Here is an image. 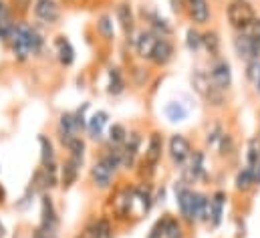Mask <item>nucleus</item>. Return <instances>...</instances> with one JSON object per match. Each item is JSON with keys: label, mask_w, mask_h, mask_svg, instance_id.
<instances>
[{"label": "nucleus", "mask_w": 260, "mask_h": 238, "mask_svg": "<svg viewBox=\"0 0 260 238\" xmlns=\"http://www.w3.org/2000/svg\"><path fill=\"white\" fill-rule=\"evenodd\" d=\"M234 190L238 192V194H242V196H246V194H250V192H254L256 188H258V184H256V176H254V168H250V166H240L238 170H236V174H234Z\"/></svg>", "instance_id": "obj_29"}, {"label": "nucleus", "mask_w": 260, "mask_h": 238, "mask_svg": "<svg viewBox=\"0 0 260 238\" xmlns=\"http://www.w3.org/2000/svg\"><path fill=\"white\" fill-rule=\"evenodd\" d=\"M127 133H129V129H127V125L125 123H119V121H115V123H109V127H107V133H105V143H109V145H113V147H121L123 143H125V139H127Z\"/></svg>", "instance_id": "obj_35"}, {"label": "nucleus", "mask_w": 260, "mask_h": 238, "mask_svg": "<svg viewBox=\"0 0 260 238\" xmlns=\"http://www.w3.org/2000/svg\"><path fill=\"white\" fill-rule=\"evenodd\" d=\"M176 55H178V49H176L174 39H157L147 59V65L151 69H168L176 61Z\"/></svg>", "instance_id": "obj_16"}, {"label": "nucleus", "mask_w": 260, "mask_h": 238, "mask_svg": "<svg viewBox=\"0 0 260 238\" xmlns=\"http://www.w3.org/2000/svg\"><path fill=\"white\" fill-rule=\"evenodd\" d=\"M184 14L188 16V20L198 26H210V22L214 20V10H212V0H186L184 6Z\"/></svg>", "instance_id": "obj_17"}, {"label": "nucleus", "mask_w": 260, "mask_h": 238, "mask_svg": "<svg viewBox=\"0 0 260 238\" xmlns=\"http://www.w3.org/2000/svg\"><path fill=\"white\" fill-rule=\"evenodd\" d=\"M41 196V192H39V188H37V184L30 180L28 184H26V188H24V192L20 194V198L16 200V204H14V208L16 210H20V212H26V210H30L32 208V204H35V200Z\"/></svg>", "instance_id": "obj_39"}, {"label": "nucleus", "mask_w": 260, "mask_h": 238, "mask_svg": "<svg viewBox=\"0 0 260 238\" xmlns=\"http://www.w3.org/2000/svg\"><path fill=\"white\" fill-rule=\"evenodd\" d=\"M67 150V158H71L73 162H77L81 168H85V162H87V152H89V143L83 135H77L73 137L69 143L65 145Z\"/></svg>", "instance_id": "obj_31"}, {"label": "nucleus", "mask_w": 260, "mask_h": 238, "mask_svg": "<svg viewBox=\"0 0 260 238\" xmlns=\"http://www.w3.org/2000/svg\"><path fill=\"white\" fill-rule=\"evenodd\" d=\"M212 2H224V0H212Z\"/></svg>", "instance_id": "obj_55"}, {"label": "nucleus", "mask_w": 260, "mask_h": 238, "mask_svg": "<svg viewBox=\"0 0 260 238\" xmlns=\"http://www.w3.org/2000/svg\"><path fill=\"white\" fill-rule=\"evenodd\" d=\"M81 166L77 162H73L71 158H65L61 164H59V188L63 192H69L77 182L81 178Z\"/></svg>", "instance_id": "obj_27"}, {"label": "nucleus", "mask_w": 260, "mask_h": 238, "mask_svg": "<svg viewBox=\"0 0 260 238\" xmlns=\"http://www.w3.org/2000/svg\"><path fill=\"white\" fill-rule=\"evenodd\" d=\"M30 14L37 26H41L43 31H49L63 20V2L61 0H35Z\"/></svg>", "instance_id": "obj_6"}, {"label": "nucleus", "mask_w": 260, "mask_h": 238, "mask_svg": "<svg viewBox=\"0 0 260 238\" xmlns=\"http://www.w3.org/2000/svg\"><path fill=\"white\" fill-rule=\"evenodd\" d=\"M254 176H256V184L260 186V160H258V164L254 166Z\"/></svg>", "instance_id": "obj_52"}, {"label": "nucleus", "mask_w": 260, "mask_h": 238, "mask_svg": "<svg viewBox=\"0 0 260 238\" xmlns=\"http://www.w3.org/2000/svg\"><path fill=\"white\" fill-rule=\"evenodd\" d=\"M208 75L214 81V85L218 89H222L224 93H228L234 85V71H232V63L226 59L224 55L218 59H212L208 65Z\"/></svg>", "instance_id": "obj_13"}, {"label": "nucleus", "mask_w": 260, "mask_h": 238, "mask_svg": "<svg viewBox=\"0 0 260 238\" xmlns=\"http://www.w3.org/2000/svg\"><path fill=\"white\" fill-rule=\"evenodd\" d=\"M244 77L252 85V91L260 97V59L244 63Z\"/></svg>", "instance_id": "obj_43"}, {"label": "nucleus", "mask_w": 260, "mask_h": 238, "mask_svg": "<svg viewBox=\"0 0 260 238\" xmlns=\"http://www.w3.org/2000/svg\"><path fill=\"white\" fill-rule=\"evenodd\" d=\"M77 135H81V131L77 127V121H75L73 111H63L59 115V119H57V139H59V143L65 147L67 143L73 137H77Z\"/></svg>", "instance_id": "obj_26"}, {"label": "nucleus", "mask_w": 260, "mask_h": 238, "mask_svg": "<svg viewBox=\"0 0 260 238\" xmlns=\"http://www.w3.org/2000/svg\"><path fill=\"white\" fill-rule=\"evenodd\" d=\"M95 33L105 45H115L117 41V22L111 12H101L95 18Z\"/></svg>", "instance_id": "obj_24"}, {"label": "nucleus", "mask_w": 260, "mask_h": 238, "mask_svg": "<svg viewBox=\"0 0 260 238\" xmlns=\"http://www.w3.org/2000/svg\"><path fill=\"white\" fill-rule=\"evenodd\" d=\"M184 47L192 55L202 53V28H198L194 24H190L186 28V33H184Z\"/></svg>", "instance_id": "obj_41"}, {"label": "nucleus", "mask_w": 260, "mask_h": 238, "mask_svg": "<svg viewBox=\"0 0 260 238\" xmlns=\"http://www.w3.org/2000/svg\"><path fill=\"white\" fill-rule=\"evenodd\" d=\"M133 190H135V220H139L147 216L155 206V200H153L155 186L153 182H137L133 184Z\"/></svg>", "instance_id": "obj_19"}, {"label": "nucleus", "mask_w": 260, "mask_h": 238, "mask_svg": "<svg viewBox=\"0 0 260 238\" xmlns=\"http://www.w3.org/2000/svg\"><path fill=\"white\" fill-rule=\"evenodd\" d=\"M75 238H115V222L109 214H99L89 218Z\"/></svg>", "instance_id": "obj_12"}, {"label": "nucleus", "mask_w": 260, "mask_h": 238, "mask_svg": "<svg viewBox=\"0 0 260 238\" xmlns=\"http://www.w3.org/2000/svg\"><path fill=\"white\" fill-rule=\"evenodd\" d=\"M53 51H55V59L61 67L71 69L77 61V51L73 47V43L67 39L65 35H59L53 39Z\"/></svg>", "instance_id": "obj_25"}, {"label": "nucleus", "mask_w": 260, "mask_h": 238, "mask_svg": "<svg viewBox=\"0 0 260 238\" xmlns=\"http://www.w3.org/2000/svg\"><path fill=\"white\" fill-rule=\"evenodd\" d=\"M214 152L222 160H232L236 156V137H234V133L226 129L222 133V137H220V141H218V145H216Z\"/></svg>", "instance_id": "obj_36"}, {"label": "nucleus", "mask_w": 260, "mask_h": 238, "mask_svg": "<svg viewBox=\"0 0 260 238\" xmlns=\"http://www.w3.org/2000/svg\"><path fill=\"white\" fill-rule=\"evenodd\" d=\"M137 18H141L143 26L149 28L157 39H174V35H176L174 22L153 6H141L137 12Z\"/></svg>", "instance_id": "obj_9"}, {"label": "nucleus", "mask_w": 260, "mask_h": 238, "mask_svg": "<svg viewBox=\"0 0 260 238\" xmlns=\"http://www.w3.org/2000/svg\"><path fill=\"white\" fill-rule=\"evenodd\" d=\"M164 117L170 123H184L190 117V107L180 99H172L164 105Z\"/></svg>", "instance_id": "obj_33"}, {"label": "nucleus", "mask_w": 260, "mask_h": 238, "mask_svg": "<svg viewBox=\"0 0 260 238\" xmlns=\"http://www.w3.org/2000/svg\"><path fill=\"white\" fill-rule=\"evenodd\" d=\"M6 49L14 63L24 65L41 57L47 51V35L35 22H28L26 18H18Z\"/></svg>", "instance_id": "obj_1"}, {"label": "nucleus", "mask_w": 260, "mask_h": 238, "mask_svg": "<svg viewBox=\"0 0 260 238\" xmlns=\"http://www.w3.org/2000/svg\"><path fill=\"white\" fill-rule=\"evenodd\" d=\"M153 200H155V206L157 204H166V200H168V188L166 186H155Z\"/></svg>", "instance_id": "obj_48"}, {"label": "nucleus", "mask_w": 260, "mask_h": 238, "mask_svg": "<svg viewBox=\"0 0 260 238\" xmlns=\"http://www.w3.org/2000/svg\"><path fill=\"white\" fill-rule=\"evenodd\" d=\"M8 8H10V4H8V0H0V14H2V12H6Z\"/></svg>", "instance_id": "obj_51"}, {"label": "nucleus", "mask_w": 260, "mask_h": 238, "mask_svg": "<svg viewBox=\"0 0 260 238\" xmlns=\"http://www.w3.org/2000/svg\"><path fill=\"white\" fill-rule=\"evenodd\" d=\"M170 6H172V12L182 16L184 14V6H186V0H170Z\"/></svg>", "instance_id": "obj_49"}, {"label": "nucleus", "mask_w": 260, "mask_h": 238, "mask_svg": "<svg viewBox=\"0 0 260 238\" xmlns=\"http://www.w3.org/2000/svg\"><path fill=\"white\" fill-rule=\"evenodd\" d=\"M113 18H115V22H117L121 35L125 37V43H129L131 37H133L135 31H137V14H135L131 2H127V0L117 2V4H115V10H113Z\"/></svg>", "instance_id": "obj_18"}, {"label": "nucleus", "mask_w": 260, "mask_h": 238, "mask_svg": "<svg viewBox=\"0 0 260 238\" xmlns=\"http://www.w3.org/2000/svg\"><path fill=\"white\" fill-rule=\"evenodd\" d=\"M32 2H35V0H8V4H10V8H12V12H14L18 18H24V16L30 12Z\"/></svg>", "instance_id": "obj_44"}, {"label": "nucleus", "mask_w": 260, "mask_h": 238, "mask_svg": "<svg viewBox=\"0 0 260 238\" xmlns=\"http://www.w3.org/2000/svg\"><path fill=\"white\" fill-rule=\"evenodd\" d=\"M109 198L105 208L109 218L115 224H129L135 220V190L133 184H115L113 190L107 192Z\"/></svg>", "instance_id": "obj_2"}, {"label": "nucleus", "mask_w": 260, "mask_h": 238, "mask_svg": "<svg viewBox=\"0 0 260 238\" xmlns=\"http://www.w3.org/2000/svg\"><path fill=\"white\" fill-rule=\"evenodd\" d=\"M127 81L135 89H147L151 85V67L143 61H137V63H129V71H127Z\"/></svg>", "instance_id": "obj_28"}, {"label": "nucleus", "mask_w": 260, "mask_h": 238, "mask_svg": "<svg viewBox=\"0 0 260 238\" xmlns=\"http://www.w3.org/2000/svg\"><path fill=\"white\" fill-rule=\"evenodd\" d=\"M39 141V166H49V164H55L57 162V147H55V141L41 133L37 137Z\"/></svg>", "instance_id": "obj_34"}, {"label": "nucleus", "mask_w": 260, "mask_h": 238, "mask_svg": "<svg viewBox=\"0 0 260 238\" xmlns=\"http://www.w3.org/2000/svg\"><path fill=\"white\" fill-rule=\"evenodd\" d=\"M30 238H61V232H47L41 226H35L30 232Z\"/></svg>", "instance_id": "obj_47"}, {"label": "nucleus", "mask_w": 260, "mask_h": 238, "mask_svg": "<svg viewBox=\"0 0 260 238\" xmlns=\"http://www.w3.org/2000/svg\"><path fill=\"white\" fill-rule=\"evenodd\" d=\"M224 12H226V22L232 28V33L244 31L258 16V10L252 0H228Z\"/></svg>", "instance_id": "obj_5"}, {"label": "nucleus", "mask_w": 260, "mask_h": 238, "mask_svg": "<svg viewBox=\"0 0 260 238\" xmlns=\"http://www.w3.org/2000/svg\"><path fill=\"white\" fill-rule=\"evenodd\" d=\"M39 206H41V218H39L37 226H41L47 232H61V216H59L57 204L53 200V194L51 192L41 194L39 196Z\"/></svg>", "instance_id": "obj_11"}, {"label": "nucleus", "mask_w": 260, "mask_h": 238, "mask_svg": "<svg viewBox=\"0 0 260 238\" xmlns=\"http://www.w3.org/2000/svg\"><path fill=\"white\" fill-rule=\"evenodd\" d=\"M228 192L218 188L210 194V222L208 226L212 230H218L222 224H224V218H226V206H228Z\"/></svg>", "instance_id": "obj_21"}, {"label": "nucleus", "mask_w": 260, "mask_h": 238, "mask_svg": "<svg viewBox=\"0 0 260 238\" xmlns=\"http://www.w3.org/2000/svg\"><path fill=\"white\" fill-rule=\"evenodd\" d=\"M109 127V111L105 109H95L89 119H87V127H85V135L89 141L93 143H103L105 133Z\"/></svg>", "instance_id": "obj_22"}, {"label": "nucleus", "mask_w": 260, "mask_h": 238, "mask_svg": "<svg viewBox=\"0 0 260 238\" xmlns=\"http://www.w3.org/2000/svg\"><path fill=\"white\" fill-rule=\"evenodd\" d=\"M180 180L196 188V184H208L210 182V168H208V154L204 147H194L190 160L180 170Z\"/></svg>", "instance_id": "obj_4"}, {"label": "nucleus", "mask_w": 260, "mask_h": 238, "mask_svg": "<svg viewBox=\"0 0 260 238\" xmlns=\"http://www.w3.org/2000/svg\"><path fill=\"white\" fill-rule=\"evenodd\" d=\"M202 53H206L210 61L222 57V37L216 28L202 31Z\"/></svg>", "instance_id": "obj_30"}, {"label": "nucleus", "mask_w": 260, "mask_h": 238, "mask_svg": "<svg viewBox=\"0 0 260 238\" xmlns=\"http://www.w3.org/2000/svg\"><path fill=\"white\" fill-rule=\"evenodd\" d=\"M6 204V188L0 184V206H4Z\"/></svg>", "instance_id": "obj_50"}, {"label": "nucleus", "mask_w": 260, "mask_h": 238, "mask_svg": "<svg viewBox=\"0 0 260 238\" xmlns=\"http://www.w3.org/2000/svg\"><path fill=\"white\" fill-rule=\"evenodd\" d=\"M194 192L196 188H190L188 184H184L180 178L172 184V196H174V202H176V208H178V218L186 226H196Z\"/></svg>", "instance_id": "obj_7"}, {"label": "nucleus", "mask_w": 260, "mask_h": 238, "mask_svg": "<svg viewBox=\"0 0 260 238\" xmlns=\"http://www.w3.org/2000/svg\"><path fill=\"white\" fill-rule=\"evenodd\" d=\"M240 33H246V35L252 37V39H260V14L244 28V31H240Z\"/></svg>", "instance_id": "obj_45"}, {"label": "nucleus", "mask_w": 260, "mask_h": 238, "mask_svg": "<svg viewBox=\"0 0 260 238\" xmlns=\"http://www.w3.org/2000/svg\"><path fill=\"white\" fill-rule=\"evenodd\" d=\"M145 143V133L141 129H129L125 143L121 145V172H133L139 158H141V150Z\"/></svg>", "instance_id": "obj_10"}, {"label": "nucleus", "mask_w": 260, "mask_h": 238, "mask_svg": "<svg viewBox=\"0 0 260 238\" xmlns=\"http://www.w3.org/2000/svg\"><path fill=\"white\" fill-rule=\"evenodd\" d=\"M0 170H2V168H0Z\"/></svg>", "instance_id": "obj_56"}, {"label": "nucleus", "mask_w": 260, "mask_h": 238, "mask_svg": "<svg viewBox=\"0 0 260 238\" xmlns=\"http://www.w3.org/2000/svg\"><path fill=\"white\" fill-rule=\"evenodd\" d=\"M164 238H186V224L172 214H164Z\"/></svg>", "instance_id": "obj_37"}, {"label": "nucleus", "mask_w": 260, "mask_h": 238, "mask_svg": "<svg viewBox=\"0 0 260 238\" xmlns=\"http://www.w3.org/2000/svg\"><path fill=\"white\" fill-rule=\"evenodd\" d=\"M89 182L97 192H109L117 184V172H113L107 164L95 158V162L89 166Z\"/></svg>", "instance_id": "obj_15"}, {"label": "nucleus", "mask_w": 260, "mask_h": 238, "mask_svg": "<svg viewBox=\"0 0 260 238\" xmlns=\"http://www.w3.org/2000/svg\"><path fill=\"white\" fill-rule=\"evenodd\" d=\"M194 218L196 224L208 226L210 222V194L196 190L194 192Z\"/></svg>", "instance_id": "obj_32"}, {"label": "nucleus", "mask_w": 260, "mask_h": 238, "mask_svg": "<svg viewBox=\"0 0 260 238\" xmlns=\"http://www.w3.org/2000/svg\"><path fill=\"white\" fill-rule=\"evenodd\" d=\"M0 238H6V228L2 224V220H0Z\"/></svg>", "instance_id": "obj_53"}, {"label": "nucleus", "mask_w": 260, "mask_h": 238, "mask_svg": "<svg viewBox=\"0 0 260 238\" xmlns=\"http://www.w3.org/2000/svg\"><path fill=\"white\" fill-rule=\"evenodd\" d=\"M194 152V143L188 135L176 131V133H170L168 139H166V156L172 164V168L176 170H182L186 166V162L190 160Z\"/></svg>", "instance_id": "obj_8"}, {"label": "nucleus", "mask_w": 260, "mask_h": 238, "mask_svg": "<svg viewBox=\"0 0 260 238\" xmlns=\"http://www.w3.org/2000/svg\"><path fill=\"white\" fill-rule=\"evenodd\" d=\"M155 41H157V37L149 28L141 26V28L135 31V35L131 37V41L127 45H129V49L133 51V55L137 57V61L147 63L151 51H153V47H155Z\"/></svg>", "instance_id": "obj_20"}, {"label": "nucleus", "mask_w": 260, "mask_h": 238, "mask_svg": "<svg viewBox=\"0 0 260 238\" xmlns=\"http://www.w3.org/2000/svg\"><path fill=\"white\" fill-rule=\"evenodd\" d=\"M127 87H129V81H127V75L125 71L119 67V65H111L107 69V83H105V93L113 99L121 97L127 93Z\"/></svg>", "instance_id": "obj_23"}, {"label": "nucleus", "mask_w": 260, "mask_h": 238, "mask_svg": "<svg viewBox=\"0 0 260 238\" xmlns=\"http://www.w3.org/2000/svg\"><path fill=\"white\" fill-rule=\"evenodd\" d=\"M190 85H192V91L210 109H216V111L226 109V105H228V93H224L222 89H218L214 85V81L208 75V69L196 67L194 71H192V75H190Z\"/></svg>", "instance_id": "obj_3"}, {"label": "nucleus", "mask_w": 260, "mask_h": 238, "mask_svg": "<svg viewBox=\"0 0 260 238\" xmlns=\"http://www.w3.org/2000/svg\"><path fill=\"white\" fill-rule=\"evenodd\" d=\"M16 20H18V16L12 12V8H8L6 12L0 14V45H4V47L8 45L12 31L16 26Z\"/></svg>", "instance_id": "obj_38"}, {"label": "nucleus", "mask_w": 260, "mask_h": 238, "mask_svg": "<svg viewBox=\"0 0 260 238\" xmlns=\"http://www.w3.org/2000/svg\"><path fill=\"white\" fill-rule=\"evenodd\" d=\"M147 238H164V216H161V218H157V220L153 222V226L149 228Z\"/></svg>", "instance_id": "obj_46"}, {"label": "nucleus", "mask_w": 260, "mask_h": 238, "mask_svg": "<svg viewBox=\"0 0 260 238\" xmlns=\"http://www.w3.org/2000/svg\"><path fill=\"white\" fill-rule=\"evenodd\" d=\"M61 2H65V4H71V2H77V0H61Z\"/></svg>", "instance_id": "obj_54"}, {"label": "nucleus", "mask_w": 260, "mask_h": 238, "mask_svg": "<svg viewBox=\"0 0 260 238\" xmlns=\"http://www.w3.org/2000/svg\"><path fill=\"white\" fill-rule=\"evenodd\" d=\"M244 164L254 168L260 160V133H254L246 139V152H244Z\"/></svg>", "instance_id": "obj_42"}, {"label": "nucleus", "mask_w": 260, "mask_h": 238, "mask_svg": "<svg viewBox=\"0 0 260 238\" xmlns=\"http://www.w3.org/2000/svg\"><path fill=\"white\" fill-rule=\"evenodd\" d=\"M230 45H232L236 59H240L242 63L260 59V39H252L246 33H234Z\"/></svg>", "instance_id": "obj_14"}, {"label": "nucleus", "mask_w": 260, "mask_h": 238, "mask_svg": "<svg viewBox=\"0 0 260 238\" xmlns=\"http://www.w3.org/2000/svg\"><path fill=\"white\" fill-rule=\"evenodd\" d=\"M224 131H226V127H224V123L220 119L212 121L208 125L206 133H204V150H216V145H218V141H220Z\"/></svg>", "instance_id": "obj_40"}]
</instances>
